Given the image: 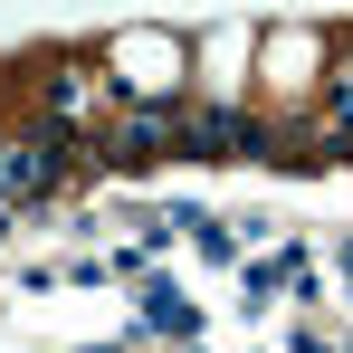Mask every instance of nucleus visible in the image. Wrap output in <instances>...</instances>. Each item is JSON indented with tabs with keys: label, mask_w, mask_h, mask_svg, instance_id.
I'll return each instance as SVG.
<instances>
[{
	"label": "nucleus",
	"mask_w": 353,
	"mask_h": 353,
	"mask_svg": "<svg viewBox=\"0 0 353 353\" xmlns=\"http://www.w3.org/2000/svg\"><path fill=\"white\" fill-rule=\"evenodd\" d=\"M181 143H191V153H201V143H220V153H248L258 134H248L239 115H220V105H210V115H191V124H181Z\"/></svg>",
	"instance_id": "obj_1"
}]
</instances>
